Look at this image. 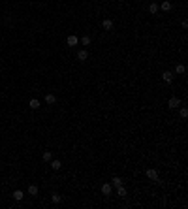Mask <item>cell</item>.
<instances>
[{
  "label": "cell",
  "instance_id": "1",
  "mask_svg": "<svg viewBox=\"0 0 188 209\" xmlns=\"http://www.w3.org/2000/svg\"><path fill=\"white\" fill-rule=\"evenodd\" d=\"M145 175L149 177V179L154 183V185H158V187H164V181L160 179V175H158V171L156 170H152V168H149V170H145Z\"/></svg>",
  "mask_w": 188,
  "mask_h": 209
},
{
  "label": "cell",
  "instance_id": "2",
  "mask_svg": "<svg viewBox=\"0 0 188 209\" xmlns=\"http://www.w3.org/2000/svg\"><path fill=\"white\" fill-rule=\"evenodd\" d=\"M173 79H175V74L173 72H169V70L162 72V81H164L166 85H171V83H173Z\"/></svg>",
  "mask_w": 188,
  "mask_h": 209
},
{
  "label": "cell",
  "instance_id": "3",
  "mask_svg": "<svg viewBox=\"0 0 188 209\" xmlns=\"http://www.w3.org/2000/svg\"><path fill=\"white\" fill-rule=\"evenodd\" d=\"M102 28H104L105 32H111V30L115 28V23H113V19H102Z\"/></svg>",
  "mask_w": 188,
  "mask_h": 209
},
{
  "label": "cell",
  "instance_id": "4",
  "mask_svg": "<svg viewBox=\"0 0 188 209\" xmlns=\"http://www.w3.org/2000/svg\"><path fill=\"white\" fill-rule=\"evenodd\" d=\"M158 8L162 9V12H171V9H173V4L169 2V0H162V2H158Z\"/></svg>",
  "mask_w": 188,
  "mask_h": 209
},
{
  "label": "cell",
  "instance_id": "5",
  "mask_svg": "<svg viewBox=\"0 0 188 209\" xmlns=\"http://www.w3.org/2000/svg\"><path fill=\"white\" fill-rule=\"evenodd\" d=\"M179 106H181V100L177 98V96H171V98L167 100V108H169V109H177Z\"/></svg>",
  "mask_w": 188,
  "mask_h": 209
},
{
  "label": "cell",
  "instance_id": "6",
  "mask_svg": "<svg viewBox=\"0 0 188 209\" xmlns=\"http://www.w3.org/2000/svg\"><path fill=\"white\" fill-rule=\"evenodd\" d=\"M77 60H81V62H87V60H89V51H87V47H83V49L77 51Z\"/></svg>",
  "mask_w": 188,
  "mask_h": 209
},
{
  "label": "cell",
  "instance_id": "7",
  "mask_svg": "<svg viewBox=\"0 0 188 209\" xmlns=\"http://www.w3.org/2000/svg\"><path fill=\"white\" fill-rule=\"evenodd\" d=\"M111 192H113V185H111V183H104V185H102V194L111 196Z\"/></svg>",
  "mask_w": 188,
  "mask_h": 209
},
{
  "label": "cell",
  "instance_id": "8",
  "mask_svg": "<svg viewBox=\"0 0 188 209\" xmlns=\"http://www.w3.org/2000/svg\"><path fill=\"white\" fill-rule=\"evenodd\" d=\"M66 43H68L70 47H75V45H79V38L73 36V34H70V36L66 38Z\"/></svg>",
  "mask_w": 188,
  "mask_h": 209
},
{
  "label": "cell",
  "instance_id": "9",
  "mask_svg": "<svg viewBox=\"0 0 188 209\" xmlns=\"http://www.w3.org/2000/svg\"><path fill=\"white\" fill-rule=\"evenodd\" d=\"M158 12H160L158 2H151V4H149V13H151V15H156Z\"/></svg>",
  "mask_w": 188,
  "mask_h": 209
},
{
  "label": "cell",
  "instance_id": "10",
  "mask_svg": "<svg viewBox=\"0 0 188 209\" xmlns=\"http://www.w3.org/2000/svg\"><path fill=\"white\" fill-rule=\"evenodd\" d=\"M27 192H28V196H38L40 188H38V185H28V188H27Z\"/></svg>",
  "mask_w": 188,
  "mask_h": 209
},
{
  "label": "cell",
  "instance_id": "11",
  "mask_svg": "<svg viewBox=\"0 0 188 209\" xmlns=\"http://www.w3.org/2000/svg\"><path fill=\"white\" fill-rule=\"evenodd\" d=\"M45 104H47V106H53V104H57V96H55V94H45Z\"/></svg>",
  "mask_w": 188,
  "mask_h": 209
},
{
  "label": "cell",
  "instance_id": "12",
  "mask_svg": "<svg viewBox=\"0 0 188 209\" xmlns=\"http://www.w3.org/2000/svg\"><path fill=\"white\" fill-rule=\"evenodd\" d=\"M40 106H42V102H40L38 98H32V100L28 102V108L30 109H40Z\"/></svg>",
  "mask_w": 188,
  "mask_h": 209
},
{
  "label": "cell",
  "instance_id": "13",
  "mask_svg": "<svg viewBox=\"0 0 188 209\" xmlns=\"http://www.w3.org/2000/svg\"><path fill=\"white\" fill-rule=\"evenodd\" d=\"M115 190H117V196H120V198H124L126 194H128V190H126V187H124V185L115 187Z\"/></svg>",
  "mask_w": 188,
  "mask_h": 209
},
{
  "label": "cell",
  "instance_id": "14",
  "mask_svg": "<svg viewBox=\"0 0 188 209\" xmlns=\"http://www.w3.org/2000/svg\"><path fill=\"white\" fill-rule=\"evenodd\" d=\"M49 164H51V168H53V170H55V171H58V170H60V168H62V162H60L58 158H53V160H51V162H49Z\"/></svg>",
  "mask_w": 188,
  "mask_h": 209
},
{
  "label": "cell",
  "instance_id": "15",
  "mask_svg": "<svg viewBox=\"0 0 188 209\" xmlns=\"http://www.w3.org/2000/svg\"><path fill=\"white\" fill-rule=\"evenodd\" d=\"M184 72H186V66H184V64H177V66H175V70H173V74H175V75H182Z\"/></svg>",
  "mask_w": 188,
  "mask_h": 209
},
{
  "label": "cell",
  "instance_id": "16",
  "mask_svg": "<svg viewBox=\"0 0 188 209\" xmlns=\"http://www.w3.org/2000/svg\"><path fill=\"white\" fill-rule=\"evenodd\" d=\"M12 198H13L15 202H21L23 198H24V192H23V190H13V194H12Z\"/></svg>",
  "mask_w": 188,
  "mask_h": 209
},
{
  "label": "cell",
  "instance_id": "17",
  "mask_svg": "<svg viewBox=\"0 0 188 209\" xmlns=\"http://www.w3.org/2000/svg\"><path fill=\"white\" fill-rule=\"evenodd\" d=\"M111 185H113V188L115 187H120V185H124V179H122V177H113V179H111Z\"/></svg>",
  "mask_w": 188,
  "mask_h": 209
},
{
  "label": "cell",
  "instance_id": "18",
  "mask_svg": "<svg viewBox=\"0 0 188 209\" xmlns=\"http://www.w3.org/2000/svg\"><path fill=\"white\" fill-rule=\"evenodd\" d=\"M42 158H43V162H51V160H53V153H51V151H43Z\"/></svg>",
  "mask_w": 188,
  "mask_h": 209
},
{
  "label": "cell",
  "instance_id": "19",
  "mask_svg": "<svg viewBox=\"0 0 188 209\" xmlns=\"http://www.w3.org/2000/svg\"><path fill=\"white\" fill-rule=\"evenodd\" d=\"M51 202H53V203H60V202H62V196L57 194V192H53V194H51Z\"/></svg>",
  "mask_w": 188,
  "mask_h": 209
},
{
  "label": "cell",
  "instance_id": "20",
  "mask_svg": "<svg viewBox=\"0 0 188 209\" xmlns=\"http://www.w3.org/2000/svg\"><path fill=\"white\" fill-rule=\"evenodd\" d=\"M90 42H92V40H90V36H83V38H79V43H81V45H90Z\"/></svg>",
  "mask_w": 188,
  "mask_h": 209
},
{
  "label": "cell",
  "instance_id": "21",
  "mask_svg": "<svg viewBox=\"0 0 188 209\" xmlns=\"http://www.w3.org/2000/svg\"><path fill=\"white\" fill-rule=\"evenodd\" d=\"M181 117H182V119H186V117H188V109L186 108H181Z\"/></svg>",
  "mask_w": 188,
  "mask_h": 209
},
{
  "label": "cell",
  "instance_id": "22",
  "mask_svg": "<svg viewBox=\"0 0 188 209\" xmlns=\"http://www.w3.org/2000/svg\"><path fill=\"white\" fill-rule=\"evenodd\" d=\"M154 2H162V0H154Z\"/></svg>",
  "mask_w": 188,
  "mask_h": 209
}]
</instances>
